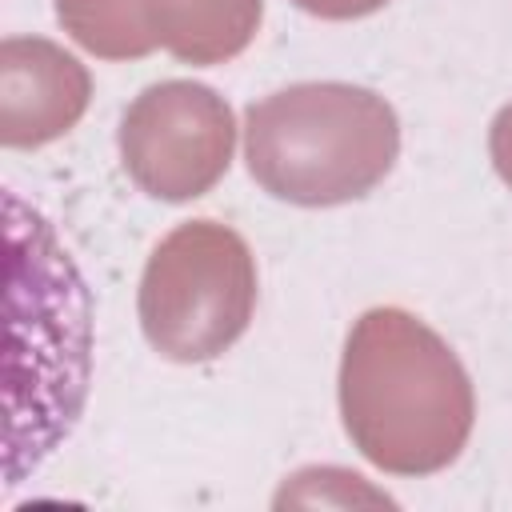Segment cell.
I'll return each mask as SVG.
<instances>
[{
	"mask_svg": "<svg viewBox=\"0 0 512 512\" xmlns=\"http://www.w3.org/2000/svg\"><path fill=\"white\" fill-rule=\"evenodd\" d=\"M340 416L380 472L432 476L464 452L476 396L440 332L404 308H368L344 344Z\"/></svg>",
	"mask_w": 512,
	"mask_h": 512,
	"instance_id": "cell-1",
	"label": "cell"
},
{
	"mask_svg": "<svg viewBox=\"0 0 512 512\" xmlns=\"http://www.w3.org/2000/svg\"><path fill=\"white\" fill-rule=\"evenodd\" d=\"M292 4L320 20H360V16L380 12L388 0H292Z\"/></svg>",
	"mask_w": 512,
	"mask_h": 512,
	"instance_id": "cell-8",
	"label": "cell"
},
{
	"mask_svg": "<svg viewBox=\"0 0 512 512\" xmlns=\"http://www.w3.org/2000/svg\"><path fill=\"white\" fill-rule=\"evenodd\" d=\"M400 156L392 104L360 84L312 80L256 100L244 116L252 180L288 204L332 208L368 196Z\"/></svg>",
	"mask_w": 512,
	"mask_h": 512,
	"instance_id": "cell-2",
	"label": "cell"
},
{
	"mask_svg": "<svg viewBox=\"0 0 512 512\" xmlns=\"http://www.w3.org/2000/svg\"><path fill=\"white\" fill-rule=\"evenodd\" d=\"M148 28L184 64H224L240 56L264 16V0H144Z\"/></svg>",
	"mask_w": 512,
	"mask_h": 512,
	"instance_id": "cell-6",
	"label": "cell"
},
{
	"mask_svg": "<svg viewBox=\"0 0 512 512\" xmlns=\"http://www.w3.org/2000/svg\"><path fill=\"white\" fill-rule=\"evenodd\" d=\"M236 116L228 100L196 80L144 88L120 120V160L140 192L184 204L204 196L232 164Z\"/></svg>",
	"mask_w": 512,
	"mask_h": 512,
	"instance_id": "cell-4",
	"label": "cell"
},
{
	"mask_svg": "<svg viewBox=\"0 0 512 512\" xmlns=\"http://www.w3.org/2000/svg\"><path fill=\"white\" fill-rule=\"evenodd\" d=\"M56 20L100 60H140L156 48L144 0H56Z\"/></svg>",
	"mask_w": 512,
	"mask_h": 512,
	"instance_id": "cell-7",
	"label": "cell"
},
{
	"mask_svg": "<svg viewBox=\"0 0 512 512\" xmlns=\"http://www.w3.org/2000/svg\"><path fill=\"white\" fill-rule=\"evenodd\" d=\"M488 152H492V164L500 172V180L512 188V104H504L492 120V132H488Z\"/></svg>",
	"mask_w": 512,
	"mask_h": 512,
	"instance_id": "cell-9",
	"label": "cell"
},
{
	"mask_svg": "<svg viewBox=\"0 0 512 512\" xmlns=\"http://www.w3.org/2000/svg\"><path fill=\"white\" fill-rule=\"evenodd\" d=\"M256 308V260L244 236L216 220L172 228L140 276V328L176 364L228 352Z\"/></svg>",
	"mask_w": 512,
	"mask_h": 512,
	"instance_id": "cell-3",
	"label": "cell"
},
{
	"mask_svg": "<svg viewBox=\"0 0 512 512\" xmlns=\"http://www.w3.org/2000/svg\"><path fill=\"white\" fill-rule=\"evenodd\" d=\"M92 100L88 68L52 40L8 36L0 44V140L40 148L60 140Z\"/></svg>",
	"mask_w": 512,
	"mask_h": 512,
	"instance_id": "cell-5",
	"label": "cell"
}]
</instances>
